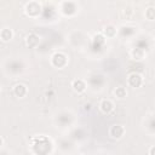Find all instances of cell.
<instances>
[{
	"mask_svg": "<svg viewBox=\"0 0 155 155\" xmlns=\"http://www.w3.org/2000/svg\"><path fill=\"white\" fill-rule=\"evenodd\" d=\"M144 82V79H143V75L139 74V73H131L128 74L127 76V85L130 87H133V88H138L143 85Z\"/></svg>",
	"mask_w": 155,
	"mask_h": 155,
	"instance_id": "obj_3",
	"label": "cell"
},
{
	"mask_svg": "<svg viewBox=\"0 0 155 155\" xmlns=\"http://www.w3.org/2000/svg\"><path fill=\"white\" fill-rule=\"evenodd\" d=\"M130 54H131V57H132L133 59H136V61H142V59L145 57V52H144V50H142V48H132L131 52H130Z\"/></svg>",
	"mask_w": 155,
	"mask_h": 155,
	"instance_id": "obj_11",
	"label": "cell"
},
{
	"mask_svg": "<svg viewBox=\"0 0 155 155\" xmlns=\"http://www.w3.org/2000/svg\"><path fill=\"white\" fill-rule=\"evenodd\" d=\"M68 63V57L63 52H56L51 56V64L56 68H63Z\"/></svg>",
	"mask_w": 155,
	"mask_h": 155,
	"instance_id": "obj_2",
	"label": "cell"
},
{
	"mask_svg": "<svg viewBox=\"0 0 155 155\" xmlns=\"http://www.w3.org/2000/svg\"><path fill=\"white\" fill-rule=\"evenodd\" d=\"M86 87H87V85H86L85 80H82V79H74L71 81V88L76 93H82L86 90Z\"/></svg>",
	"mask_w": 155,
	"mask_h": 155,
	"instance_id": "obj_5",
	"label": "cell"
},
{
	"mask_svg": "<svg viewBox=\"0 0 155 155\" xmlns=\"http://www.w3.org/2000/svg\"><path fill=\"white\" fill-rule=\"evenodd\" d=\"M117 34V29H116V27L115 25H113V24H108V25H105L104 27V29H103V35H104V38H114L115 35Z\"/></svg>",
	"mask_w": 155,
	"mask_h": 155,
	"instance_id": "obj_9",
	"label": "cell"
},
{
	"mask_svg": "<svg viewBox=\"0 0 155 155\" xmlns=\"http://www.w3.org/2000/svg\"><path fill=\"white\" fill-rule=\"evenodd\" d=\"M145 18L148 21L155 19V7L154 6H149L148 8H145Z\"/></svg>",
	"mask_w": 155,
	"mask_h": 155,
	"instance_id": "obj_13",
	"label": "cell"
},
{
	"mask_svg": "<svg viewBox=\"0 0 155 155\" xmlns=\"http://www.w3.org/2000/svg\"><path fill=\"white\" fill-rule=\"evenodd\" d=\"M13 94L18 98H24L28 94V87L24 84H17L13 86Z\"/></svg>",
	"mask_w": 155,
	"mask_h": 155,
	"instance_id": "obj_6",
	"label": "cell"
},
{
	"mask_svg": "<svg viewBox=\"0 0 155 155\" xmlns=\"http://www.w3.org/2000/svg\"><path fill=\"white\" fill-rule=\"evenodd\" d=\"M154 151H155V147L151 145V147L149 148V153H148V154H149V155H154Z\"/></svg>",
	"mask_w": 155,
	"mask_h": 155,
	"instance_id": "obj_14",
	"label": "cell"
},
{
	"mask_svg": "<svg viewBox=\"0 0 155 155\" xmlns=\"http://www.w3.org/2000/svg\"><path fill=\"white\" fill-rule=\"evenodd\" d=\"M99 109L103 114H110L113 110H114V103L110 101V99H103L101 103H99Z\"/></svg>",
	"mask_w": 155,
	"mask_h": 155,
	"instance_id": "obj_7",
	"label": "cell"
},
{
	"mask_svg": "<svg viewBox=\"0 0 155 155\" xmlns=\"http://www.w3.org/2000/svg\"><path fill=\"white\" fill-rule=\"evenodd\" d=\"M4 145V138L2 137H0V148Z\"/></svg>",
	"mask_w": 155,
	"mask_h": 155,
	"instance_id": "obj_15",
	"label": "cell"
},
{
	"mask_svg": "<svg viewBox=\"0 0 155 155\" xmlns=\"http://www.w3.org/2000/svg\"><path fill=\"white\" fill-rule=\"evenodd\" d=\"M24 12H25L27 16H29L31 18H35L41 12V4L38 2V1H29V2L25 4Z\"/></svg>",
	"mask_w": 155,
	"mask_h": 155,
	"instance_id": "obj_1",
	"label": "cell"
},
{
	"mask_svg": "<svg viewBox=\"0 0 155 155\" xmlns=\"http://www.w3.org/2000/svg\"><path fill=\"white\" fill-rule=\"evenodd\" d=\"M80 155H90V154H86V153H82V154H80Z\"/></svg>",
	"mask_w": 155,
	"mask_h": 155,
	"instance_id": "obj_16",
	"label": "cell"
},
{
	"mask_svg": "<svg viewBox=\"0 0 155 155\" xmlns=\"http://www.w3.org/2000/svg\"><path fill=\"white\" fill-rule=\"evenodd\" d=\"M12 38H13V31H12V29H10V28H2V29L0 30V39H1L4 42L11 41Z\"/></svg>",
	"mask_w": 155,
	"mask_h": 155,
	"instance_id": "obj_8",
	"label": "cell"
},
{
	"mask_svg": "<svg viewBox=\"0 0 155 155\" xmlns=\"http://www.w3.org/2000/svg\"><path fill=\"white\" fill-rule=\"evenodd\" d=\"M25 44H27V46H29V47H36L38 44H39V36H38L36 34H34V33L29 34V35L25 38Z\"/></svg>",
	"mask_w": 155,
	"mask_h": 155,
	"instance_id": "obj_10",
	"label": "cell"
},
{
	"mask_svg": "<svg viewBox=\"0 0 155 155\" xmlns=\"http://www.w3.org/2000/svg\"><path fill=\"white\" fill-rule=\"evenodd\" d=\"M114 94H115L116 98L124 99V98L127 96V91H126V88H125L124 86H119V87H116V88L114 90Z\"/></svg>",
	"mask_w": 155,
	"mask_h": 155,
	"instance_id": "obj_12",
	"label": "cell"
},
{
	"mask_svg": "<svg viewBox=\"0 0 155 155\" xmlns=\"http://www.w3.org/2000/svg\"><path fill=\"white\" fill-rule=\"evenodd\" d=\"M125 134V127L121 125H113L109 128V136L113 139H120Z\"/></svg>",
	"mask_w": 155,
	"mask_h": 155,
	"instance_id": "obj_4",
	"label": "cell"
}]
</instances>
